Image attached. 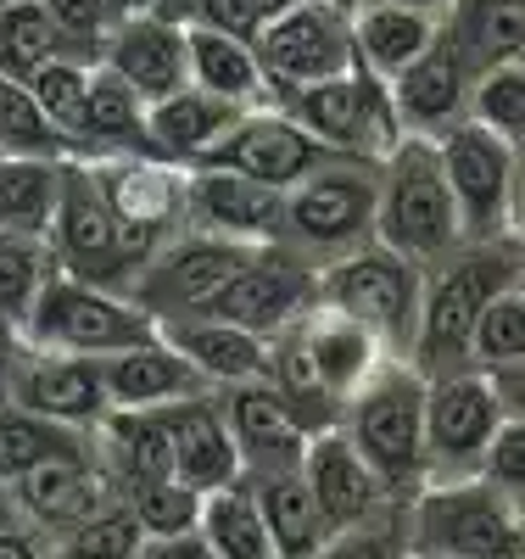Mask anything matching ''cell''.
Here are the masks:
<instances>
[{"label": "cell", "mask_w": 525, "mask_h": 559, "mask_svg": "<svg viewBox=\"0 0 525 559\" xmlns=\"http://www.w3.org/2000/svg\"><path fill=\"white\" fill-rule=\"evenodd\" d=\"M525 274V229L492 241H464L442 263L425 269V297H419V324L408 364L419 376H448V369H469V331L492 297L520 286Z\"/></svg>", "instance_id": "cell-1"}, {"label": "cell", "mask_w": 525, "mask_h": 559, "mask_svg": "<svg viewBox=\"0 0 525 559\" xmlns=\"http://www.w3.org/2000/svg\"><path fill=\"white\" fill-rule=\"evenodd\" d=\"M374 174H380V185H374V241L380 247L403 252L419 269H431V263H442L448 252L464 247L437 140L403 134L397 146L374 163Z\"/></svg>", "instance_id": "cell-2"}, {"label": "cell", "mask_w": 525, "mask_h": 559, "mask_svg": "<svg viewBox=\"0 0 525 559\" xmlns=\"http://www.w3.org/2000/svg\"><path fill=\"white\" fill-rule=\"evenodd\" d=\"M342 431L397 498L425 481V376L408 358H380L342 403Z\"/></svg>", "instance_id": "cell-3"}, {"label": "cell", "mask_w": 525, "mask_h": 559, "mask_svg": "<svg viewBox=\"0 0 525 559\" xmlns=\"http://www.w3.org/2000/svg\"><path fill=\"white\" fill-rule=\"evenodd\" d=\"M374 163L336 157L297 179L279 202V247H291L313 269L330 258H347L374 241Z\"/></svg>", "instance_id": "cell-4"}, {"label": "cell", "mask_w": 525, "mask_h": 559, "mask_svg": "<svg viewBox=\"0 0 525 559\" xmlns=\"http://www.w3.org/2000/svg\"><path fill=\"white\" fill-rule=\"evenodd\" d=\"M23 347L39 353H79V358H112L134 342L157 336V324L140 313L123 292L90 286V280H73L62 269H51L39 280V292L17 324Z\"/></svg>", "instance_id": "cell-5"}, {"label": "cell", "mask_w": 525, "mask_h": 559, "mask_svg": "<svg viewBox=\"0 0 525 559\" xmlns=\"http://www.w3.org/2000/svg\"><path fill=\"white\" fill-rule=\"evenodd\" d=\"M525 521L520 503L481 476L419 481L408 492V548L442 559H509Z\"/></svg>", "instance_id": "cell-6"}, {"label": "cell", "mask_w": 525, "mask_h": 559, "mask_svg": "<svg viewBox=\"0 0 525 559\" xmlns=\"http://www.w3.org/2000/svg\"><path fill=\"white\" fill-rule=\"evenodd\" d=\"M419 297H425V269L380 241L319 263V302L358 319L392 358H408V347H414Z\"/></svg>", "instance_id": "cell-7"}, {"label": "cell", "mask_w": 525, "mask_h": 559, "mask_svg": "<svg viewBox=\"0 0 525 559\" xmlns=\"http://www.w3.org/2000/svg\"><path fill=\"white\" fill-rule=\"evenodd\" d=\"M285 118H297L319 146H330L336 157H358V163H380L397 140H403V123H397V107H392V90L386 79H374L369 68H347L336 79H319V84H302V90H285L274 102Z\"/></svg>", "instance_id": "cell-8"}, {"label": "cell", "mask_w": 525, "mask_h": 559, "mask_svg": "<svg viewBox=\"0 0 525 559\" xmlns=\"http://www.w3.org/2000/svg\"><path fill=\"white\" fill-rule=\"evenodd\" d=\"M437 157H442V179H448L453 207H458L464 241H492V236L520 229V218H514V146L503 134L464 118L448 134H437Z\"/></svg>", "instance_id": "cell-9"}, {"label": "cell", "mask_w": 525, "mask_h": 559, "mask_svg": "<svg viewBox=\"0 0 525 559\" xmlns=\"http://www.w3.org/2000/svg\"><path fill=\"white\" fill-rule=\"evenodd\" d=\"M252 258V247L241 241H224V236H207V229H179L168 236L152 263L129 280V302L146 313L152 324H174V319H190L213 302V292Z\"/></svg>", "instance_id": "cell-10"}, {"label": "cell", "mask_w": 525, "mask_h": 559, "mask_svg": "<svg viewBox=\"0 0 525 559\" xmlns=\"http://www.w3.org/2000/svg\"><path fill=\"white\" fill-rule=\"evenodd\" d=\"M45 247H51V269L90 280V286L123 292L129 286V263L118 247V218L95 185L84 157H62V179H57V207L45 224Z\"/></svg>", "instance_id": "cell-11"}, {"label": "cell", "mask_w": 525, "mask_h": 559, "mask_svg": "<svg viewBox=\"0 0 525 559\" xmlns=\"http://www.w3.org/2000/svg\"><path fill=\"white\" fill-rule=\"evenodd\" d=\"M498 419L503 403L487 369L469 364V369H448V376H425V481L475 476Z\"/></svg>", "instance_id": "cell-12"}, {"label": "cell", "mask_w": 525, "mask_h": 559, "mask_svg": "<svg viewBox=\"0 0 525 559\" xmlns=\"http://www.w3.org/2000/svg\"><path fill=\"white\" fill-rule=\"evenodd\" d=\"M313 302H319V269L308 258H297L291 247L269 241V247H252V258L213 292V302L202 313L229 319L269 342L279 331H291Z\"/></svg>", "instance_id": "cell-13"}, {"label": "cell", "mask_w": 525, "mask_h": 559, "mask_svg": "<svg viewBox=\"0 0 525 559\" xmlns=\"http://www.w3.org/2000/svg\"><path fill=\"white\" fill-rule=\"evenodd\" d=\"M252 51L263 62V79L274 90V102L285 96V90L336 79V73H347L358 62L353 57L347 7H336V0H297L291 12H279L274 23L258 28Z\"/></svg>", "instance_id": "cell-14"}, {"label": "cell", "mask_w": 525, "mask_h": 559, "mask_svg": "<svg viewBox=\"0 0 525 559\" xmlns=\"http://www.w3.org/2000/svg\"><path fill=\"white\" fill-rule=\"evenodd\" d=\"M196 163L247 174V179H258V185H274V191H291V185L308 179L313 168L336 163V152L319 146V140H313L297 118H285V112L269 102V107H247Z\"/></svg>", "instance_id": "cell-15"}, {"label": "cell", "mask_w": 525, "mask_h": 559, "mask_svg": "<svg viewBox=\"0 0 525 559\" xmlns=\"http://www.w3.org/2000/svg\"><path fill=\"white\" fill-rule=\"evenodd\" d=\"M475 73H481V68L469 62V51L458 45V34H453L448 17H442V34L431 39V51H425L419 62H408L397 79H386L403 134L437 140V134H448L453 123H464V118H469Z\"/></svg>", "instance_id": "cell-16"}, {"label": "cell", "mask_w": 525, "mask_h": 559, "mask_svg": "<svg viewBox=\"0 0 525 559\" xmlns=\"http://www.w3.org/2000/svg\"><path fill=\"white\" fill-rule=\"evenodd\" d=\"M7 403L57 419V426L90 431L112 403H107V381H102V358H79V353H39L23 347L7 381Z\"/></svg>", "instance_id": "cell-17"}, {"label": "cell", "mask_w": 525, "mask_h": 559, "mask_svg": "<svg viewBox=\"0 0 525 559\" xmlns=\"http://www.w3.org/2000/svg\"><path fill=\"white\" fill-rule=\"evenodd\" d=\"M279 202H285V191L258 185L247 174L207 168V163L184 168V224L207 229V236L241 241V247H269V241H279Z\"/></svg>", "instance_id": "cell-18"}, {"label": "cell", "mask_w": 525, "mask_h": 559, "mask_svg": "<svg viewBox=\"0 0 525 559\" xmlns=\"http://www.w3.org/2000/svg\"><path fill=\"white\" fill-rule=\"evenodd\" d=\"M218 408H224V426H229V442H235V459H241V476L247 481H269V476L302 471L308 431L291 419V408L274 397L269 381L224 386L218 392Z\"/></svg>", "instance_id": "cell-19"}, {"label": "cell", "mask_w": 525, "mask_h": 559, "mask_svg": "<svg viewBox=\"0 0 525 559\" xmlns=\"http://www.w3.org/2000/svg\"><path fill=\"white\" fill-rule=\"evenodd\" d=\"M95 62H107L140 102H163L179 84H190V45H184V17L174 12H146L123 17L102 34Z\"/></svg>", "instance_id": "cell-20"}, {"label": "cell", "mask_w": 525, "mask_h": 559, "mask_svg": "<svg viewBox=\"0 0 525 559\" xmlns=\"http://www.w3.org/2000/svg\"><path fill=\"white\" fill-rule=\"evenodd\" d=\"M107 492H112V476L102 471V459H95L90 442L73 448V453H57V459L34 464L28 476L12 481L17 515L28 526H39L45 537H62L68 526H79Z\"/></svg>", "instance_id": "cell-21"}, {"label": "cell", "mask_w": 525, "mask_h": 559, "mask_svg": "<svg viewBox=\"0 0 525 559\" xmlns=\"http://www.w3.org/2000/svg\"><path fill=\"white\" fill-rule=\"evenodd\" d=\"M302 481L319 503V515L330 532H342L363 515H374L380 503H392L397 492L369 471V459L347 442L342 426H330L319 437H308V453H302Z\"/></svg>", "instance_id": "cell-22"}, {"label": "cell", "mask_w": 525, "mask_h": 559, "mask_svg": "<svg viewBox=\"0 0 525 559\" xmlns=\"http://www.w3.org/2000/svg\"><path fill=\"white\" fill-rule=\"evenodd\" d=\"M163 431H168V453H174V476L196 492H218L229 481H241V459H235L229 426L218 392L184 397V403H163Z\"/></svg>", "instance_id": "cell-23"}, {"label": "cell", "mask_w": 525, "mask_h": 559, "mask_svg": "<svg viewBox=\"0 0 525 559\" xmlns=\"http://www.w3.org/2000/svg\"><path fill=\"white\" fill-rule=\"evenodd\" d=\"M102 381H107L112 408H163V403H184V397L213 392L202 381V369L190 364L163 331L112 353V358H102Z\"/></svg>", "instance_id": "cell-24"}, {"label": "cell", "mask_w": 525, "mask_h": 559, "mask_svg": "<svg viewBox=\"0 0 525 559\" xmlns=\"http://www.w3.org/2000/svg\"><path fill=\"white\" fill-rule=\"evenodd\" d=\"M297 336H302V347H308V364H313L319 386L336 397V403H347V397L374 376L380 358H392L358 319L324 308V302H313V308L297 319Z\"/></svg>", "instance_id": "cell-25"}, {"label": "cell", "mask_w": 525, "mask_h": 559, "mask_svg": "<svg viewBox=\"0 0 525 559\" xmlns=\"http://www.w3.org/2000/svg\"><path fill=\"white\" fill-rule=\"evenodd\" d=\"M347 23H353V57L374 79H397L408 62H419L431 51V39L442 34L437 12L392 7V0H353Z\"/></svg>", "instance_id": "cell-26"}, {"label": "cell", "mask_w": 525, "mask_h": 559, "mask_svg": "<svg viewBox=\"0 0 525 559\" xmlns=\"http://www.w3.org/2000/svg\"><path fill=\"white\" fill-rule=\"evenodd\" d=\"M157 331L202 369V381L213 392L224 386H241V381H263L269 369V342L241 331L229 319H213V313H190V319H174V324H157Z\"/></svg>", "instance_id": "cell-27"}, {"label": "cell", "mask_w": 525, "mask_h": 559, "mask_svg": "<svg viewBox=\"0 0 525 559\" xmlns=\"http://www.w3.org/2000/svg\"><path fill=\"white\" fill-rule=\"evenodd\" d=\"M241 112L247 107H229V102L207 96V90H196V84H179L174 96L146 102V152L190 168Z\"/></svg>", "instance_id": "cell-28"}, {"label": "cell", "mask_w": 525, "mask_h": 559, "mask_svg": "<svg viewBox=\"0 0 525 559\" xmlns=\"http://www.w3.org/2000/svg\"><path fill=\"white\" fill-rule=\"evenodd\" d=\"M184 45H190V84L207 96L229 102V107H269L274 90L263 79V62L252 51V39H235L202 23H184Z\"/></svg>", "instance_id": "cell-29"}, {"label": "cell", "mask_w": 525, "mask_h": 559, "mask_svg": "<svg viewBox=\"0 0 525 559\" xmlns=\"http://www.w3.org/2000/svg\"><path fill=\"white\" fill-rule=\"evenodd\" d=\"M118 152H146V102L107 68H90L84 112H79V140L73 157H118Z\"/></svg>", "instance_id": "cell-30"}, {"label": "cell", "mask_w": 525, "mask_h": 559, "mask_svg": "<svg viewBox=\"0 0 525 559\" xmlns=\"http://www.w3.org/2000/svg\"><path fill=\"white\" fill-rule=\"evenodd\" d=\"M258 492V509H263V526H269V543H274V559H313L330 537L319 503L302 481V471L291 476H269V481H252Z\"/></svg>", "instance_id": "cell-31"}, {"label": "cell", "mask_w": 525, "mask_h": 559, "mask_svg": "<svg viewBox=\"0 0 525 559\" xmlns=\"http://www.w3.org/2000/svg\"><path fill=\"white\" fill-rule=\"evenodd\" d=\"M202 543L213 548V559H274L269 526H263V509L252 481H229L218 492H202V515H196Z\"/></svg>", "instance_id": "cell-32"}, {"label": "cell", "mask_w": 525, "mask_h": 559, "mask_svg": "<svg viewBox=\"0 0 525 559\" xmlns=\"http://www.w3.org/2000/svg\"><path fill=\"white\" fill-rule=\"evenodd\" d=\"M62 157H0V236H45Z\"/></svg>", "instance_id": "cell-33"}, {"label": "cell", "mask_w": 525, "mask_h": 559, "mask_svg": "<svg viewBox=\"0 0 525 559\" xmlns=\"http://www.w3.org/2000/svg\"><path fill=\"white\" fill-rule=\"evenodd\" d=\"M448 28L458 34L475 68L525 57V0H453Z\"/></svg>", "instance_id": "cell-34"}, {"label": "cell", "mask_w": 525, "mask_h": 559, "mask_svg": "<svg viewBox=\"0 0 525 559\" xmlns=\"http://www.w3.org/2000/svg\"><path fill=\"white\" fill-rule=\"evenodd\" d=\"M84 442H90V431L57 426V419H39V414H28L17 403H0V481H7V487L17 476H28L34 464L57 459V453H73Z\"/></svg>", "instance_id": "cell-35"}, {"label": "cell", "mask_w": 525, "mask_h": 559, "mask_svg": "<svg viewBox=\"0 0 525 559\" xmlns=\"http://www.w3.org/2000/svg\"><path fill=\"white\" fill-rule=\"evenodd\" d=\"M68 51L57 23L45 17L39 0H0V79H28L39 62Z\"/></svg>", "instance_id": "cell-36"}, {"label": "cell", "mask_w": 525, "mask_h": 559, "mask_svg": "<svg viewBox=\"0 0 525 559\" xmlns=\"http://www.w3.org/2000/svg\"><path fill=\"white\" fill-rule=\"evenodd\" d=\"M0 157H73L23 79H0Z\"/></svg>", "instance_id": "cell-37"}, {"label": "cell", "mask_w": 525, "mask_h": 559, "mask_svg": "<svg viewBox=\"0 0 525 559\" xmlns=\"http://www.w3.org/2000/svg\"><path fill=\"white\" fill-rule=\"evenodd\" d=\"M90 68L95 57H79V51H62L51 62H39L23 84H28V96L39 102V112L51 118L68 140V152H73V140H79V112H84V90H90Z\"/></svg>", "instance_id": "cell-38"}, {"label": "cell", "mask_w": 525, "mask_h": 559, "mask_svg": "<svg viewBox=\"0 0 525 559\" xmlns=\"http://www.w3.org/2000/svg\"><path fill=\"white\" fill-rule=\"evenodd\" d=\"M140 537H146V532H140V521L129 515L123 492L112 487L79 526H68V532L57 537V548H68V554H79V559H134Z\"/></svg>", "instance_id": "cell-39"}, {"label": "cell", "mask_w": 525, "mask_h": 559, "mask_svg": "<svg viewBox=\"0 0 525 559\" xmlns=\"http://www.w3.org/2000/svg\"><path fill=\"white\" fill-rule=\"evenodd\" d=\"M403 554H408V498H392L374 515L330 532L313 559H403Z\"/></svg>", "instance_id": "cell-40"}, {"label": "cell", "mask_w": 525, "mask_h": 559, "mask_svg": "<svg viewBox=\"0 0 525 559\" xmlns=\"http://www.w3.org/2000/svg\"><path fill=\"white\" fill-rule=\"evenodd\" d=\"M129 515L140 521L146 537H174V532H196V515H202V492L184 487L179 476H157V481H129L118 487Z\"/></svg>", "instance_id": "cell-41"}, {"label": "cell", "mask_w": 525, "mask_h": 559, "mask_svg": "<svg viewBox=\"0 0 525 559\" xmlns=\"http://www.w3.org/2000/svg\"><path fill=\"white\" fill-rule=\"evenodd\" d=\"M469 118L487 123L492 134H503L509 146H514V140H525V57L520 62H492V68L475 73Z\"/></svg>", "instance_id": "cell-42"}, {"label": "cell", "mask_w": 525, "mask_h": 559, "mask_svg": "<svg viewBox=\"0 0 525 559\" xmlns=\"http://www.w3.org/2000/svg\"><path fill=\"white\" fill-rule=\"evenodd\" d=\"M520 358H525V297H520V286H509L503 297H492L481 308V319H475L469 364L475 369H509Z\"/></svg>", "instance_id": "cell-43"}, {"label": "cell", "mask_w": 525, "mask_h": 559, "mask_svg": "<svg viewBox=\"0 0 525 559\" xmlns=\"http://www.w3.org/2000/svg\"><path fill=\"white\" fill-rule=\"evenodd\" d=\"M45 274H51L45 236H0V324H23Z\"/></svg>", "instance_id": "cell-44"}, {"label": "cell", "mask_w": 525, "mask_h": 559, "mask_svg": "<svg viewBox=\"0 0 525 559\" xmlns=\"http://www.w3.org/2000/svg\"><path fill=\"white\" fill-rule=\"evenodd\" d=\"M475 476L492 481L503 498L525 503V419H509V414L498 419V431H492L481 464H475Z\"/></svg>", "instance_id": "cell-45"}, {"label": "cell", "mask_w": 525, "mask_h": 559, "mask_svg": "<svg viewBox=\"0 0 525 559\" xmlns=\"http://www.w3.org/2000/svg\"><path fill=\"white\" fill-rule=\"evenodd\" d=\"M45 17L57 23V34L68 39V51L95 57L102 51V34H107V0H39Z\"/></svg>", "instance_id": "cell-46"}, {"label": "cell", "mask_w": 525, "mask_h": 559, "mask_svg": "<svg viewBox=\"0 0 525 559\" xmlns=\"http://www.w3.org/2000/svg\"><path fill=\"white\" fill-rule=\"evenodd\" d=\"M184 23H202L235 39H258V17H252V0H184L179 7Z\"/></svg>", "instance_id": "cell-47"}, {"label": "cell", "mask_w": 525, "mask_h": 559, "mask_svg": "<svg viewBox=\"0 0 525 559\" xmlns=\"http://www.w3.org/2000/svg\"><path fill=\"white\" fill-rule=\"evenodd\" d=\"M134 559H213L202 532H174V537H140Z\"/></svg>", "instance_id": "cell-48"}, {"label": "cell", "mask_w": 525, "mask_h": 559, "mask_svg": "<svg viewBox=\"0 0 525 559\" xmlns=\"http://www.w3.org/2000/svg\"><path fill=\"white\" fill-rule=\"evenodd\" d=\"M51 543H57V537H45V532L28 526V521L0 526V559H45V554H51Z\"/></svg>", "instance_id": "cell-49"}, {"label": "cell", "mask_w": 525, "mask_h": 559, "mask_svg": "<svg viewBox=\"0 0 525 559\" xmlns=\"http://www.w3.org/2000/svg\"><path fill=\"white\" fill-rule=\"evenodd\" d=\"M487 376H492V392H498L503 414L509 419H525V358L509 364V369H487Z\"/></svg>", "instance_id": "cell-50"}, {"label": "cell", "mask_w": 525, "mask_h": 559, "mask_svg": "<svg viewBox=\"0 0 525 559\" xmlns=\"http://www.w3.org/2000/svg\"><path fill=\"white\" fill-rule=\"evenodd\" d=\"M146 12H168V0H107V28L123 17H146Z\"/></svg>", "instance_id": "cell-51"}, {"label": "cell", "mask_w": 525, "mask_h": 559, "mask_svg": "<svg viewBox=\"0 0 525 559\" xmlns=\"http://www.w3.org/2000/svg\"><path fill=\"white\" fill-rule=\"evenodd\" d=\"M514 218L525 229V140H514Z\"/></svg>", "instance_id": "cell-52"}, {"label": "cell", "mask_w": 525, "mask_h": 559, "mask_svg": "<svg viewBox=\"0 0 525 559\" xmlns=\"http://www.w3.org/2000/svg\"><path fill=\"white\" fill-rule=\"evenodd\" d=\"M291 7H297V0H252V17H258V28H263V23H274L279 12H291Z\"/></svg>", "instance_id": "cell-53"}, {"label": "cell", "mask_w": 525, "mask_h": 559, "mask_svg": "<svg viewBox=\"0 0 525 559\" xmlns=\"http://www.w3.org/2000/svg\"><path fill=\"white\" fill-rule=\"evenodd\" d=\"M23 515H17V498H12V487L0 481V526H17Z\"/></svg>", "instance_id": "cell-54"}, {"label": "cell", "mask_w": 525, "mask_h": 559, "mask_svg": "<svg viewBox=\"0 0 525 559\" xmlns=\"http://www.w3.org/2000/svg\"><path fill=\"white\" fill-rule=\"evenodd\" d=\"M392 7H414V12H437V17H448V12H453V0H392Z\"/></svg>", "instance_id": "cell-55"}, {"label": "cell", "mask_w": 525, "mask_h": 559, "mask_svg": "<svg viewBox=\"0 0 525 559\" xmlns=\"http://www.w3.org/2000/svg\"><path fill=\"white\" fill-rule=\"evenodd\" d=\"M45 559H79V554H68V548H57V543H51V554H45Z\"/></svg>", "instance_id": "cell-56"}, {"label": "cell", "mask_w": 525, "mask_h": 559, "mask_svg": "<svg viewBox=\"0 0 525 559\" xmlns=\"http://www.w3.org/2000/svg\"><path fill=\"white\" fill-rule=\"evenodd\" d=\"M403 559H442V554H419V548H408V554H403Z\"/></svg>", "instance_id": "cell-57"}, {"label": "cell", "mask_w": 525, "mask_h": 559, "mask_svg": "<svg viewBox=\"0 0 525 559\" xmlns=\"http://www.w3.org/2000/svg\"><path fill=\"white\" fill-rule=\"evenodd\" d=\"M509 559H525V532H520V543H514V554Z\"/></svg>", "instance_id": "cell-58"}, {"label": "cell", "mask_w": 525, "mask_h": 559, "mask_svg": "<svg viewBox=\"0 0 525 559\" xmlns=\"http://www.w3.org/2000/svg\"><path fill=\"white\" fill-rule=\"evenodd\" d=\"M179 7H184V0H168V12H174V17H179Z\"/></svg>", "instance_id": "cell-59"}, {"label": "cell", "mask_w": 525, "mask_h": 559, "mask_svg": "<svg viewBox=\"0 0 525 559\" xmlns=\"http://www.w3.org/2000/svg\"><path fill=\"white\" fill-rule=\"evenodd\" d=\"M520 297H525V274H520Z\"/></svg>", "instance_id": "cell-60"}, {"label": "cell", "mask_w": 525, "mask_h": 559, "mask_svg": "<svg viewBox=\"0 0 525 559\" xmlns=\"http://www.w3.org/2000/svg\"><path fill=\"white\" fill-rule=\"evenodd\" d=\"M336 7H353V0H336Z\"/></svg>", "instance_id": "cell-61"}, {"label": "cell", "mask_w": 525, "mask_h": 559, "mask_svg": "<svg viewBox=\"0 0 525 559\" xmlns=\"http://www.w3.org/2000/svg\"><path fill=\"white\" fill-rule=\"evenodd\" d=\"M520 521H525V503H520Z\"/></svg>", "instance_id": "cell-62"}]
</instances>
